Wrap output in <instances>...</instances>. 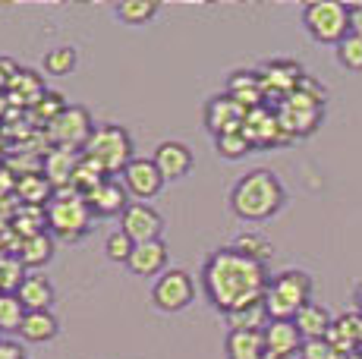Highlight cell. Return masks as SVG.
Segmentation results:
<instances>
[{
  "mask_svg": "<svg viewBox=\"0 0 362 359\" xmlns=\"http://www.w3.org/2000/svg\"><path fill=\"white\" fill-rule=\"evenodd\" d=\"M132 151L136 148H132V136H129L127 126L101 123V126H95L92 139H88V145L82 148V155H86L104 177H120L123 170L129 167L132 158H136Z\"/></svg>",
  "mask_w": 362,
  "mask_h": 359,
  "instance_id": "3",
  "label": "cell"
},
{
  "mask_svg": "<svg viewBox=\"0 0 362 359\" xmlns=\"http://www.w3.org/2000/svg\"><path fill=\"white\" fill-rule=\"evenodd\" d=\"M120 230L127 233L132 243H155L164 233V218L158 208H151L148 202H129V208L120 218Z\"/></svg>",
  "mask_w": 362,
  "mask_h": 359,
  "instance_id": "10",
  "label": "cell"
},
{
  "mask_svg": "<svg viewBox=\"0 0 362 359\" xmlns=\"http://www.w3.org/2000/svg\"><path fill=\"white\" fill-rule=\"evenodd\" d=\"M95 133V120L82 105H66L47 123V136H51L54 148H69V151H82L88 145Z\"/></svg>",
  "mask_w": 362,
  "mask_h": 359,
  "instance_id": "7",
  "label": "cell"
},
{
  "mask_svg": "<svg viewBox=\"0 0 362 359\" xmlns=\"http://www.w3.org/2000/svg\"><path fill=\"white\" fill-rule=\"evenodd\" d=\"M196 300V281L186 268H167L151 287V302L161 312H183Z\"/></svg>",
  "mask_w": 362,
  "mask_h": 359,
  "instance_id": "8",
  "label": "cell"
},
{
  "mask_svg": "<svg viewBox=\"0 0 362 359\" xmlns=\"http://www.w3.org/2000/svg\"><path fill=\"white\" fill-rule=\"evenodd\" d=\"M214 148H218L221 158H227V161H236V158L249 155V148H252V142H249V136L243 133V129H236V133H224L214 139Z\"/></svg>",
  "mask_w": 362,
  "mask_h": 359,
  "instance_id": "30",
  "label": "cell"
},
{
  "mask_svg": "<svg viewBox=\"0 0 362 359\" xmlns=\"http://www.w3.org/2000/svg\"><path fill=\"white\" fill-rule=\"evenodd\" d=\"M246 114L249 110L243 105H236L227 92L214 95V98H208V105H205V126H208V133L218 139V136H224V133H236V129H243Z\"/></svg>",
  "mask_w": 362,
  "mask_h": 359,
  "instance_id": "11",
  "label": "cell"
},
{
  "mask_svg": "<svg viewBox=\"0 0 362 359\" xmlns=\"http://www.w3.org/2000/svg\"><path fill=\"white\" fill-rule=\"evenodd\" d=\"M303 25L315 41L334 45L350 35V6L337 4V0H315V4L303 6Z\"/></svg>",
  "mask_w": 362,
  "mask_h": 359,
  "instance_id": "6",
  "label": "cell"
},
{
  "mask_svg": "<svg viewBox=\"0 0 362 359\" xmlns=\"http://www.w3.org/2000/svg\"><path fill=\"white\" fill-rule=\"evenodd\" d=\"M79 161H82V151H69V148L47 151V158H45V180L54 186V192L69 189V186H73V177H76V170H79Z\"/></svg>",
  "mask_w": 362,
  "mask_h": 359,
  "instance_id": "16",
  "label": "cell"
},
{
  "mask_svg": "<svg viewBox=\"0 0 362 359\" xmlns=\"http://www.w3.org/2000/svg\"><path fill=\"white\" fill-rule=\"evenodd\" d=\"M6 64H10V60H0V66H6ZM19 73V70H16ZM16 73H13V76H16ZM13 76L10 73H0V88H10V79H13Z\"/></svg>",
  "mask_w": 362,
  "mask_h": 359,
  "instance_id": "36",
  "label": "cell"
},
{
  "mask_svg": "<svg viewBox=\"0 0 362 359\" xmlns=\"http://www.w3.org/2000/svg\"><path fill=\"white\" fill-rule=\"evenodd\" d=\"M337 64L350 73H362V38L346 35L337 45Z\"/></svg>",
  "mask_w": 362,
  "mask_h": 359,
  "instance_id": "32",
  "label": "cell"
},
{
  "mask_svg": "<svg viewBox=\"0 0 362 359\" xmlns=\"http://www.w3.org/2000/svg\"><path fill=\"white\" fill-rule=\"evenodd\" d=\"M359 302H362V287H359Z\"/></svg>",
  "mask_w": 362,
  "mask_h": 359,
  "instance_id": "38",
  "label": "cell"
},
{
  "mask_svg": "<svg viewBox=\"0 0 362 359\" xmlns=\"http://www.w3.org/2000/svg\"><path fill=\"white\" fill-rule=\"evenodd\" d=\"M262 302L271 322H293L299 309L312 302V278L305 271H281L271 278Z\"/></svg>",
  "mask_w": 362,
  "mask_h": 359,
  "instance_id": "4",
  "label": "cell"
},
{
  "mask_svg": "<svg viewBox=\"0 0 362 359\" xmlns=\"http://www.w3.org/2000/svg\"><path fill=\"white\" fill-rule=\"evenodd\" d=\"M350 35L362 38V4L350 6Z\"/></svg>",
  "mask_w": 362,
  "mask_h": 359,
  "instance_id": "35",
  "label": "cell"
},
{
  "mask_svg": "<svg viewBox=\"0 0 362 359\" xmlns=\"http://www.w3.org/2000/svg\"><path fill=\"white\" fill-rule=\"evenodd\" d=\"M303 79H305L303 70H299L296 64H290V60H274V64H268V66L262 70L264 95H268V88H271V86H274L281 95H293Z\"/></svg>",
  "mask_w": 362,
  "mask_h": 359,
  "instance_id": "20",
  "label": "cell"
},
{
  "mask_svg": "<svg viewBox=\"0 0 362 359\" xmlns=\"http://www.w3.org/2000/svg\"><path fill=\"white\" fill-rule=\"evenodd\" d=\"M45 218H47V227L57 233L60 240H79L88 233L92 227V208H88L86 196H79L76 189H60L51 196L45 208Z\"/></svg>",
  "mask_w": 362,
  "mask_h": 359,
  "instance_id": "5",
  "label": "cell"
},
{
  "mask_svg": "<svg viewBox=\"0 0 362 359\" xmlns=\"http://www.w3.org/2000/svg\"><path fill=\"white\" fill-rule=\"evenodd\" d=\"M287 202V189L277 180V174L264 167L249 170L246 177H240L230 189V211L246 224H262L271 220Z\"/></svg>",
  "mask_w": 362,
  "mask_h": 359,
  "instance_id": "2",
  "label": "cell"
},
{
  "mask_svg": "<svg viewBox=\"0 0 362 359\" xmlns=\"http://www.w3.org/2000/svg\"><path fill=\"white\" fill-rule=\"evenodd\" d=\"M120 183L127 186L129 199H136V202H151L155 196H161L167 180L161 177V170L155 167L151 158H132L129 167L120 174Z\"/></svg>",
  "mask_w": 362,
  "mask_h": 359,
  "instance_id": "9",
  "label": "cell"
},
{
  "mask_svg": "<svg viewBox=\"0 0 362 359\" xmlns=\"http://www.w3.org/2000/svg\"><path fill=\"white\" fill-rule=\"evenodd\" d=\"M259 359H277V356H271V353H264V356H259Z\"/></svg>",
  "mask_w": 362,
  "mask_h": 359,
  "instance_id": "37",
  "label": "cell"
},
{
  "mask_svg": "<svg viewBox=\"0 0 362 359\" xmlns=\"http://www.w3.org/2000/svg\"><path fill=\"white\" fill-rule=\"evenodd\" d=\"M299 359H340V353L334 350L331 341H305Z\"/></svg>",
  "mask_w": 362,
  "mask_h": 359,
  "instance_id": "33",
  "label": "cell"
},
{
  "mask_svg": "<svg viewBox=\"0 0 362 359\" xmlns=\"http://www.w3.org/2000/svg\"><path fill=\"white\" fill-rule=\"evenodd\" d=\"M151 161H155V167L161 170L164 180H183L189 177L192 164H196V155H192V148L186 142L180 139H167L155 148V155H151Z\"/></svg>",
  "mask_w": 362,
  "mask_h": 359,
  "instance_id": "13",
  "label": "cell"
},
{
  "mask_svg": "<svg viewBox=\"0 0 362 359\" xmlns=\"http://www.w3.org/2000/svg\"><path fill=\"white\" fill-rule=\"evenodd\" d=\"M227 95L243 105L246 110H255L262 107V98H264V82H262V73H249V70H236L230 79H227Z\"/></svg>",
  "mask_w": 362,
  "mask_h": 359,
  "instance_id": "18",
  "label": "cell"
},
{
  "mask_svg": "<svg viewBox=\"0 0 362 359\" xmlns=\"http://www.w3.org/2000/svg\"><path fill=\"white\" fill-rule=\"evenodd\" d=\"M0 359H25L23 356V347L13 341H0Z\"/></svg>",
  "mask_w": 362,
  "mask_h": 359,
  "instance_id": "34",
  "label": "cell"
},
{
  "mask_svg": "<svg viewBox=\"0 0 362 359\" xmlns=\"http://www.w3.org/2000/svg\"><path fill=\"white\" fill-rule=\"evenodd\" d=\"M227 319V328L230 331H264L268 328V309H264V302H255V306H246L240 309V312L233 315H224Z\"/></svg>",
  "mask_w": 362,
  "mask_h": 359,
  "instance_id": "26",
  "label": "cell"
},
{
  "mask_svg": "<svg viewBox=\"0 0 362 359\" xmlns=\"http://www.w3.org/2000/svg\"><path fill=\"white\" fill-rule=\"evenodd\" d=\"M264 334V353L277 356V359H299L303 353L305 337L299 334L296 322H268Z\"/></svg>",
  "mask_w": 362,
  "mask_h": 359,
  "instance_id": "14",
  "label": "cell"
},
{
  "mask_svg": "<svg viewBox=\"0 0 362 359\" xmlns=\"http://www.w3.org/2000/svg\"><path fill=\"white\" fill-rule=\"evenodd\" d=\"M79 64V54H76L73 45H60V47H51L45 54V73L51 76H69Z\"/></svg>",
  "mask_w": 362,
  "mask_h": 359,
  "instance_id": "27",
  "label": "cell"
},
{
  "mask_svg": "<svg viewBox=\"0 0 362 359\" xmlns=\"http://www.w3.org/2000/svg\"><path fill=\"white\" fill-rule=\"evenodd\" d=\"M114 13L127 25H145L161 13V4H155V0H123V4L114 6Z\"/></svg>",
  "mask_w": 362,
  "mask_h": 359,
  "instance_id": "25",
  "label": "cell"
},
{
  "mask_svg": "<svg viewBox=\"0 0 362 359\" xmlns=\"http://www.w3.org/2000/svg\"><path fill=\"white\" fill-rule=\"evenodd\" d=\"M296 328L305 341H328L331 328H334V319L331 312L322 306V302H305L303 309L296 312Z\"/></svg>",
  "mask_w": 362,
  "mask_h": 359,
  "instance_id": "19",
  "label": "cell"
},
{
  "mask_svg": "<svg viewBox=\"0 0 362 359\" xmlns=\"http://www.w3.org/2000/svg\"><path fill=\"white\" fill-rule=\"evenodd\" d=\"M167 261H170V252H167V243L164 240H155V243H139L132 249L127 268L136 278H161L167 271Z\"/></svg>",
  "mask_w": 362,
  "mask_h": 359,
  "instance_id": "15",
  "label": "cell"
},
{
  "mask_svg": "<svg viewBox=\"0 0 362 359\" xmlns=\"http://www.w3.org/2000/svg\"><path fill=\"white\" fill-rule=\"evenodd\" d=\"M25 319V306L16 293H0V334L4 331H19Z\"/></svg>",
  "mask_w": 362,
  "mask_h": 359,
  "instance_id": "29",
  "label": "cell"
},
{
  "mask_svg": "<svg viewBox=\"0 0 362 359\" xmlns=\"http://www.w3.org/2000/svg\"><path fill=\"white\" fill-rule=\"evenodd\" d=\"M132 249H136V243H132L123 230H114L104 237V255H107L110 261H117V265H127Z\"/></svg>",
  "mask_w": 362,
  "mask_h": 359,
  "instance_id": "31",
  "label": "cell"
},
{
  "mask_svg": "<svg viewBox=\"0 0 362 359\" xmlns=\"http://www.w3.org/2000/svg\"><path fill=\"white\" fill-rule=\"evenodd\" d=\"M86 202L95 218H123V211L129 208V192L117 177H107L92 192H86Z\"/></svg>",
  "mask_w": 362,
  "mask_h": 359,
  "instance_id": "12",
  "label": "cell"
},
{
  "mask_svg": "<svg viewBox=\"0 0 362 359\" xmlns=\"http://www.w3.org/2000/svg\"><path fill=\"white\" fill-rule=\"evenodd\" d=\"M16 296H19V302L25 306V312H51L54 300H57L54 284L45 278V274H38V271L25 274V281L19 284Z\"/></svg>",
  "mask_w": 362,
  "mask_h": 359,
  "instance_id": "17",
  "label": "cell"
},
{
  "mask_svg": "<svg viewBox=\"0 0 362 359\" xmlns=\"http://www.w3.org/2000/svg\"><path fill=\"white\" fill-rule=\"evenodd\" d=\"M224 353L227 359H259L264 356V334L262 331H227Z\"/></svg>",
  "mask_w": 362,
  "mask_h": 359,
  "instance_id": "22",
  "label": "cell"
},
{
  "mask_svg": "<svg viewBox=\"0 0 362 359\" xmlns=\"http://www.w3.org/2000/svg\"><path fill=\"white\" fill-rule=\"evenodd\" d=\"M10 95H19V101H23V105H38V101L47 95V88H45V79H41L38 73L19 70L10 79Z\"/></svg>",
  "mask_w": 362,
  "mask_h": 359,
  "instance_id": "24",
  "label": "cell"
},
{
  "mask_svg": "<svg viewBox=\"0 0 362 359\" xmlns=\"http://www.w3.org/2000/svg\"><path fill=\"white\" fill-rule=\"evenodd\" d=\"M233 249H240L243 255H249V259H255V261H264V265H268V259H271V252H274V246H271L268 240L262 237V233H255V230H246V233H240V237H236Z\"/></svg>",
  "mask_w": 362,
  "mask_h": 359,
  "instance_id": "28",
  "label": "cell"
},
{
  "mask_svg": "<svg viewBox=\"0 0 362 359\" xmlns=\"http://www.w3.org/2000/svg\"><path fill=\"white\" fill-rule=\"evenodd\" d=\"M51 255H54V240L41 230V233H29V237L23 240L19 261H23V268H41L51 261Z\"/></svg>",
  "mask_w": 362,
  "mask_h": 359,
  "instance_id": "23",
  "label": "cell"
},
{
  "mask_svg": "<svg viewBox=\"0 0 362 359\" xmlns=\"http://www.w3.org/2000/svg\"><path fill=\"white\" fill-rule=\"evenodd\" d=\"M268 284V265L249 259L233 246L211 252L202 265V293L208 306L218 309L221 315H233L240 309L262 302Z\"/></svg>",
  "mask_w": 362,
  "mask_h": 359,
  "instance_id": "1",
  "label": "cell"
},
{
  "mask_svg": "<svg viewBox=\"0 0 362 359\" xmlns=\"http://www.w3.org/2000/svg\"><path fill=\"white\" fill-rule=\"evenodd\" d=\"M60 334V322L54 312H25L19 337L25 343H51Z\"/></svg>",
  "mask_w": 362,
  "mask_h": 359,
  "instance_id": "21",
  "label": "cell"
}]
</instances>
